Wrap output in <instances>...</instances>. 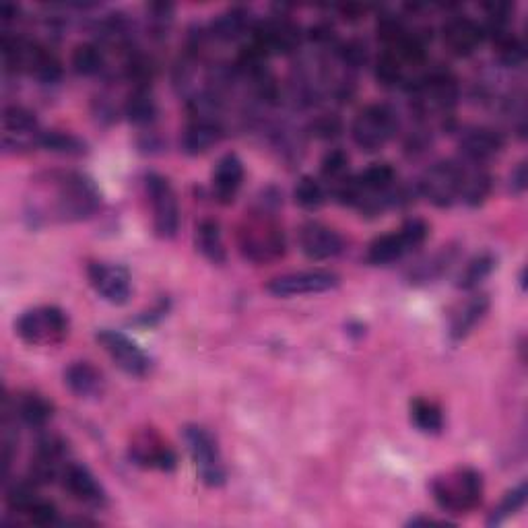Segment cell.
<instances>
[{"instance_id": "1", "label": "cell", "mask_w": 528, "mask_h": 528, "mask_svg": "<svg viewBox=\"0 0 528 528\" xmlns=\"http://www.w3.org/2000/svg\"><path fill=\"white\" fill-rule=\"evenodd\" d=\"M29 213L48 221H81L102 203L97 186L79 172H52L36 180L27 198Z\"/></svg>"}, {"instance_id": "2", "label": "cell", "mask_w": 528, "mask_h": 528, "mask_svg": "<svg viewBox=\"0 0 528 528\" xmlns=\"http://www.w3.org/2000/svg\"><path fill=\"white\" fill-rule=\"evenodd\" d=\"M238 246L244 258L256 264L275 262L285 254V234L275 217L260 209L244 219L238 229Z\"/></svg>"}, {"instance_id": "3", "label": "cell", "mask_w": 528, "mask_h": 528, "mask_svg": "<svg viewBox=\"0 0 528 528\" xmlns=\"http://www.w3.org/2000/svg\"><path fill=\"white\" fill-rule=\"evenodd\" d=\"M432 493L448 514H467L483 502V477L475 469H454L432 481Z\"/></svg>"}, {"instance_id": "4", "label": "cell", "mask_w": 528, "mask_h": 528, "mask_svg": "<svg viewBox=\"0 0 528 528\" xmlns=\"http://www.w3.org/2000/svg\"><path fill=\"white\" fill-rule=\"evenodd\" d=\"M409 89L417 116L448 118L458 99V85L454 75L440 69L421 73Z\"/></svg>"}, {"instance_id": "5", "label": "cell", "mask_w": 528, "mask_h": 528, "mask_svg": "<svg viewBox=\"0 0 528 528\" xmlns=\"http://www.w3.org/2000/svg\"><path fill=\"white\" fill-rule=\"evenodd\" d=\"M399 116L386 104H372L361 108L351 124V137L355 145L368 153H376L396 135Z\"/></svg>"}, {"instance_id": "6", "label": "cell", "mask_w": 528, "mask_h": 528, "mask_svg": "<svg viewBox=\"0 0 528 528\" xmlns=\"http://www.w3.org/2000/svg\"><path fill=\"white\" fill-rule=\"evenodd\" d=\"M184 444L192 458V465L201 477V481L209 487H219L227 479V471L223 458L217 446V440L209 429L201 425H186L184 427Z\"/></svg>"}, {"instance_id": "7", "label": "cell", "mask_w": 528, "mask_h": 528, "mask_svg": "<svg viewBox=\"0 0 528 528\" xmlns=\"http://www.w3.org/2000/svg\"><path fill=\"white\" fill-rule=\"evenodd\" d=\"M17 335L33 347L58 345L69 335V318L56 306L33 308L19 316Z\"/></svg>"}, {"instance_id": "8", "label": "cell", "mask_w": 528, "mask_h": 528, "mask_svg": "<svg viewBox=\"0 0 528 528\" xmlns=\"http://www.w3.org/2000/svg\"><path fill=\"white\" fill-rule=\"evenodd\" d=\"M145 190L153 209V227L159 238L170 240L180 229V207L170 180L161 174L145 176Z\"/></svg>"}, {"instance_id": "9", "label": "cell", "mask_w": 528, "mask_h": 528, "mask_svg": "<svg viewBox=\"0 0 528 528\" xmlns=\"http://www.w3.org/2000/svg\"><path fill=\"white\" fill-rule=\"evenodd\" d=\"M254 50H258L264 56L273 54H291L302 44V33L291 19L279 17V19H269L262 21L250 31V42Z\"/></svg>"}, {"instance_id": "10", "label": "cell", "mask_w": 528, "mask_h": 528, "mask_svg": "<svg viewBox=\"0 0 528 528\" xmlns=\"http://www.w3.org/2000/svg\"><path fill=\"white\" fill-rule=\"evenodd\" d=\"M97 343L104 347V351L124 374L143 378L151 372V357L135 341L120 333V330L102 328L97 333Z\"/></svg>"}, {"instance_id": "11", "label": "cell", "mask_w": 528, "mask_h": 528, "mask_svg": "<svg viewBox=\"0 0 528 528\" xmlns=\"http://www.w3.org/2000/svg\"><path fill=\"white\" fill-rule=\"evenodd\" d=\"M419 192L436 207H452L460 201V161H438L419 180Z\"/></svg>"}, {"instance_id": "12", "label": "cell", "mask_w": 528, "mask_h": 528, "mask_svg": "<svg viewBox=\"0 0 528 528\" xmlns=\"http://www.w3.org/2000/svg\"><path fill=\"white\" fill-rule=\"evenodd\" d=\"M44 130L36 116L21 106H9L3 112V147L7 151H31L42 147Z\"/></svg>"}, {"instance_id": "13", "label": "cell", "mask_w": 528, "mask_h": 528, "mask_svg": "<svg viewBox=\"0 0 528 528\" xmlns=\"http://www.w3.org/2000/svg\"><path fill=\"white\" fill-rule=\"evenodd\" d=\"M339 275L330 271H300L287 273L271 279L267 283V291L277 297H295V295H316L326 293L339 285Z\"/></svg>"}, {"instance_id": "14", "label": "cell", "mask_w": 528, "mask_h": 528, "mask_svg": "<svg viewBox=\"0 0 528 528\" xmlns=\"http://www.w3.org/2000/svg\"><path fill=\"white\" fill-rule=\"evenodd\" d=\"M87 277L93 289L104 297L106 302L122 306L132 293L130 273L112 262H91L87 267Z\"/></svg>"}, {"instance_id": "15", "label": "cell", "mask_w": 528, "mask_h": 528, "mask_svg": "<svg viewBox=\"0 0 528 528\" xmlns=\"http://www.w3.org/2000/svg\"><path fill=\"white\" fill-rule=\"evenodd\" d=\"M130 458L135 465L157 471H174L178 465V456L170 444L161 440L155 432H141L130 442Z\"/></svg>"}, {"instance_id": "16", "label": "cell", "mask_w": 528, "mask_h": 528, "mask_svg": "<svg viewBox=\"0 0 528 528\" xmlns=\"http://www.w3.org/2000/svg\"><path fill=\"white\" fill-rule=\"evenodd\" d=\"M504 145L506 141L502 132L487 126H471L467 130H462L458 141L462 159L481 165H485L493 157H498L504 151Z\"/></svg>"}, {"instance_id": "17", "label": "cell", "mask_w": 528, "mask_h": 528, "mask_svg": "<svg viewBox=\"0 0 528 528\" xmlns=\"http://www.w3.org/2000/svg\"><path fill=\"white\" fill-rule=\"evenodd\" d=\"M64 489L69 491L73 498L91 508H104L108 498L104 487L99 485L95 475L79 462H66V467L60 475Z\"/></svg>"}, {"instance_id": "18", "label": "cell", "mask_w": 528, "mask_h": 528, "mask_svg": "<svg viewBox=\"0 0 528 528\" xmlns=\"http://www.w3.org/2000/svg\"><path fill=\"white\" fill-rule=\"evenodd\" d=\"M483 38V27L471 17H450L442 27V40L446 50L458 58L475 54Z\"/></svg>"}, {"instance_id": "19", "label": "cell", "mask_w": 528, "mask_h": 528, "mask_svg": "<svg viewBox=\"0 0 528 528\" xmlns=\"http://www.w3.org/2000/svg\"><path fill=\"white\" fill-rule=\"evenodd\" d=\"M297 242H300L302 252L310 260L335 258L343 250V238L333 227L320 221H308L306 225H302L300 234H297Z\"/></svg>"}, {"instance_id": "20", "label": "cell", "mask_w": 528, "mask_h": 528, "mask_svg": "<svg viewBox=\"0 0 528 528\" xmlns=\"http://www.w3.org/2000/svg\"><path fill=\"white\" fill-rule=\"evenodd\" d=\"M223 137V124L211 116H192L182 132V151L188 155H203L213 149Z\"/></svg>"}, {"instance_id": "21", "label": "cell", "mask_w": 528, "mask_h": 528, "mask_svg": "<svg viewBox=\"0 0 528 528\" xmlns=\"http://www.w3.org/2000/svg\"><path fill=\"white\" fill-rule=\"evenodd\" d=\"M244 182V163L236 153H227L217 161L213 172V194L219 203H234Z\"/></svg>"}, {"instance_id": "22", "label": "cell", "mask_w": 528, "mask_h": 528, "mask_svg": "<svg viewBox=\"0 0 528 528\" xmlns=\"http://www.w3.org/2000/svg\"><path fill=\"white\" fill-rule=\"evenodd\" d=\"M491 192V176L485 165L462 159L460 161V201L471 207L481 205Z\"/></svg>"}, {"instance_id": "23", "label": "cell", "mask_w": 528, "mask_h": 528, "mask_svg": "<svg viewBox=\"0 0 528 528\" xmlns=\"http://www.w3.org/2000/svg\"><path fill=\"white\" fill-rule=\"evenodd\" d=\"M489 310V297L479 293V295H471L469 300H465V304H460L452 316H450V337L454 341H462L467 339L475 326L485 318Z\"/></svg>"}, {"instance_id": "24", "label": "cell", "mask_w": 528, "mask_h": 528, "mask_svg": "<svg viewBox=\"0 0 528 528\" xmlns=\"http://www.w3.org/2000/svg\"><path fill=\"white\" fill-rule=\"evenodd\" d=\"M64 384L69 386L73 394L79 399H93L104 390V376L93 363L89 361H75L64 372Z\"/></svg>"}, {"instance_id": "25", "label": "cell", "mask_w": 528, "mask_h": 528, "mask_svg": "<svg viewBox=\"0 0 528 528\" xmlns=\"http://www.w3.org/2000/svg\"><path fill=\"white\" fill-rule=\"evenodd\" d=\"M409 252H413V246L405 238L403 231H394V234H386L376 238L368 248V262L374 267H388L403 260Z\"/></svg>"}, {"instance_id": "26", "label": "cell", "mask_w": 528, "mask_h": 528, "mask_svg": "<svg viewBox=\"0 0 528 528\" xmlns=\"http://www.w3.org/2000/svg\"><path fill=\"white\" fill-rule=\"evenodd\" d=\"M250 13L246 9H229L217 15L211 23V38L219 42H236L246 33H250Z\"/></svg>"}, {"instance_id": "27", "label": "cell", "mask_w": 528, "mask_h": 528, "mask_svg": "<svg viewBox=\"0 0 528 528\" xmlns=\"http://www.w3.org/2000/svg\"><path fill=\"white\" fill-rule=\"evenodd\" d=\"M54 415V407L42 394L25 392L19 394L15 401V417L29 427H44Z\"/></svg>"}, {"instance_id": "28", "label": "cell", "mask_w": 528, "mask_h": 528, "mask_svg": "<svg viewBox=\"0 0 528 528\" xmlns=\"http://www.w3.org/2000/svg\"><path fill=\"white\" fill-rule=\"evenodd\" d=\"M196 248L213 264H223L227 260L221 227L215 219H203L196 225Z\"/></svg>"}, {"instance_id": "29", "label": "cell", "mask_w": 528, "mask_h": 528, "mask_svg": "<svg viewBox=\"0 0 528 528\" xmlns=\"http://www.w3.org/2000/svg\"><path fill=\"white\" fill-rule=\"evenodd\" d=\"M124 114L126 118L137 124V126H149L153 124L157 116V104L155 97L149 87H132L126 104H124Z\"/></svg>"}, {"instance_id": "30", "label": "cell", "mask_w": 528, "mask_h": 528, "mask_svg": "<svg viewBox=\"0 0 528 528\" xmlns=\"http://www.w3.org/2000/svg\"><path fill=\"white\" fill-rule=\"evenodd\" d=\"M456 252L452 248H442L436 254L427 256L415 264V269H411V283H432L434 279L442 277L454 260Z\"/></svg>"}, {"instance_id": "31", "label": "cell", "mask_w": 528, "mask_h": 528, "mask_svg": "<svg viewBox=\"0 0 528 528\" xmlns=\"http://www.w3.org/2000/svg\"><path fill=\"white\" fill-rule=\"evenodd\" d=\"M73 69L75 73L83 75V77H95L104 71L106 66V54H104V48L99 44H79L73 52Z\"/></svg>"}, {"instance_id": "32", "label": "cell", "mask_w": 528, "mask_h": 528, "mask_svg": "<svg viewBox=\"0 0 528 528\" xmlns=\"http://www.w3.org/2000/svg\"><path fill=\"white\" fill-rule=\"evenodd\" d=\"M411 419L423 434H440L444 429L442 409L427 399H415L411 403Z\"/></svg>"}, {"instance_id": "33", "label": "cell", "mask_w": 528, "mask_h": 528, "mask_svg": "<svg viewBox=\"0 0 528 528\" xmlns=\"http://www.w3.org/2000/svg\"><path fill=\"white\" fill-rule=\"evenodd\" d=\"M493 269H495V258L491 254H479L465 264V269H462L458 275L456 285L458 289L473 291L491 275Z\"/></svg>"}, {"instance_id": "34", "label": "cell", "mask_w": 528, "mask_h": 528, "mask_svg": "<svg viewBox=\"0 0 528 528\" xmlns=\"http://www.w3.org/2000/svg\"><path fill=\"white\" fill-rule=\"evenodd\" d=\"M526 495H528V485H526V481H522L512 491H508L504 495V500L500 502V506L491 512L487 524L489 526H498V524L506 522L510 516H514L516 512H520L524 508V504H526Z\"/></svg>"}, {"instance_id": "35", "label": "cell", "mask_w": 528, "mask_h": 528, "mask_svg": "<svg viewBox=\"0 0 528 528\" xmlns=\"http://www.w3.org/2000/svg\"><path fill=\"white\" fill-rule=\"evenodd\" d=\"M293 196H295V203L300 205L302 209H308V211H316L324 205V186L320 184V180L312 178V176H302L300 182H297L295 190H293Z\"/></svg>"}, {"instance_id": "36", "label": "cell", "mask_w": 528, "mask_h": 528, "mask_svg": "<svg viewBox=\"0 0 528 528\" xmlns=\"http://www.w3.org/2000/svg\"><path fill=\"white\" fill-rule=\"evenodd\" d=\"M322 178L337 188L341 182L349 178V157L341 149L328 151L322 159Z\"/></svg>"}, {"instance_id": "37", "label": "cell", "mask_w": 528, "mask_h": 528, "mask_svg": "<svg viewBox=\"0 0 528 528\" xmlns=\"http://www.w3.org/2000/svg\"><path fill=\"white\" fill-rule=\"evenodd\" d=\"M42 147L54 153H62V155H81L85 153V143L79 141L77 137L69 135V132H58V130H50L44 132L42 137Z\"/></svg>"}, {"instance_id": "38", "label": "cell", "mask_w": 528, "mask_h": 528, "mask_svg": "<svg viewBox=\"0 0 528 528\" xmlns=\"http://www.w3.org/2000/svg\"><path fill=\"white\" fill-rule=\"evenodd\" d=\"M149 31L151 36H168L170 31V25L174 21V7L172 5H163V3H157V5H149Z\"/></svg>"}, {"instance_id": "39", "label": "cell", "mask_w": 528, "mask_h": 528, "mask_svg": "<svg viewBox=\"0 0 528 528\" xmlns=\"http://www.w3.org/2000/svg\"><path fill=\"white\" fill-rule=\"evenodd\" d=\"M341 130H343V122L335 114L318 116L310 124V132L316 139H335L341 135Z\"/></svg>"}, {"instance_id": "40", "label": "cell", "mask_w": 528, "mask_h": 528, "mask_svg": "<svg viewBox=\"0 0 528 528\" xmlns=\"http://www.w3.org/2000/svg\"><path fill=\"white\" fill-rule=\"evenodd\" d=\"M526 180H528V176H526V163L522 161V163H518V168L510 174V190L514 194H522L526 190Z\"/></svg>"}]
</instances>
